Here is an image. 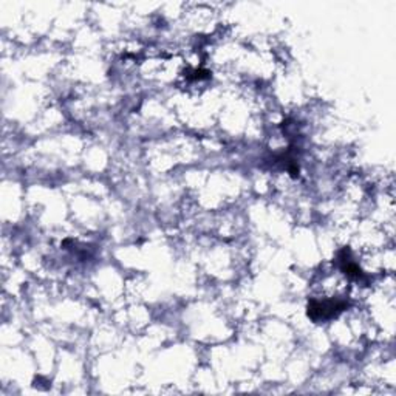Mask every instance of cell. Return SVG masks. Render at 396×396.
<instances>
[{"label":"cell","mask_w":396,"mask_h":396,"mask_svg":"<svg viewBox=\"0 0 396 396\" xmlns=\"http://www.w3.org/2000/svg\"><path fill=\"white\" fill-rule=\"evenodd\" d=\"M346 306H347L346 302H337V300H324V302L311 300V302L308 304V316L316 322L333 319Z\"/></svg>","instance_id":"1"}]
</instances>
